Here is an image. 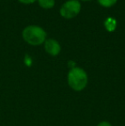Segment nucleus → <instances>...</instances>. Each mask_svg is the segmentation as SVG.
I'll return each instance as SVG.
<instances>
[{"label": "nucleus", "mask_w": 125, "mask_h": 126, "mask_svg": "<svg viewBox=\"0 0 125 126\" xmlns=\"http://www.w3.org/2000/svg\"><path fill=\"white\" fill-rule=\"evenodd\" d=\"M18 1H20L22 3H32L36 1V0H18Z\"/></svg>", "instance_id": "nucleus-9"}, {"label": "nucleus", "mask_w": 125, "mask_h": 126, "mask_svg": "<svg viewBox=\"0 0 125 126\" xmlns=\"http://www.w3.org/2000/svg\"><path fill=\"white\" fill-rule=\"evenodd\" d=\"M98 3L104 7H111L117 3V0H98Z\"/></svg>", "instance_id": "nucleus-7"}, {"label": "nucleus", "mask_w": 125, "mask_h": 126, "mask_svg": "<svg viewBox=\"0 0 125 126\" xmlns=\"http://www.w3.org/2000/svg\"><path fill=\"white\" fill-rule=\"evenodd\" d=\"M105 26L108 31H113V30H115L116 26H117V22L114 18L109 17L105 22Z\"/></svg>", "instance_id": "nucleus-5"}, {"label": "nucleus", "mask_w": 125, "mask_h": 126, "mask_svg": "<svg viewBox=\"0 0 125 126\" xmlns=\"http://www.w3.org/2000/svg\"><path fill=\"white\" fill-rule=\"evenodd\" d=\"M39 3L42 8L51 9L54 6L55 0H39Z\"/></svg>", "instance_id": "nucleus-6"}, {"label": "nucleus", "mask_w": 125, "mask_h": 126, "mask_svg": "<svg viewBox=\"0 0 125 126\" xmlns=\"http://www.w3.org/2000/svg\"><path fill=\"white\" fill-rule=\"evenodd\" d=\"M67 81L71 89L76 92H81L87 87L88 83V76L83 69L75 67L69 71Z\"/></svg>", "instance_id": "nucleus-1"}, {"label": "nucleus", "mask_w": 125, "mask_h": 126, "mask_svg": "<svg viewBox=\"0 0 125 126\" xmlns=\"http://www.w3.org/2000/svg\"><path fill=\"white\" fill-rule=\"evenodd\" d=\"M45 49L47 53L52 56H57L61 51V47L57 40L53 39H49L45 42Z\"/></svg>", "instance_id": "nucleus-4"}, {"label": "nucleus", "mask_w": 125, "mask_h": 126, "mask_svg": "<svg viewBox=\"0 0 125 126\" xmlns=\"http://www.w3.org/2000/svg\"><path fill=\"white\" fill-rule=\"evenodd\" d=\"M82 1H89V0H82Z\"/></svg>", "instance_id": "nucleus-10"}, {"label": "nucleus", "mask_w": 125, "mask_h": 126, "mask_svg": "<svg viewBox=\"0 0 125 126\" xmlns=\"http://www.w3.org/2000/svg\"><path fill=\"white\" fill-rule=\"evenodd\" d=\"M97 126H112V125L108 121H102L99 124H98Z\"/></svg>", "instance_id": "nucleus-8"}, {"label": "nucleus", "mask_w": 125, "mask_h": 126, "mask_svg": "<svg viewBox=\"0 0 125 126\" xmlns=\"http://www.w3.org/2000/svg\"><path fill=\"white\" fill-rule=\"evenodd\" d=\"M81 10V3L78 0H69L62 5L60 9V14L63 17L71 19L76 16Z\"/></svg>", "instance_id": "nucleus-3"}, {"label": "nucleus", "mask_w": 125, "mask_h": 126, "mask_svg": "<svg viewBox=\"0 0 125 126\" xmlns=\"http://www.w3.org/2000/svg\"><path fill=\"white\" fill-rule=\"evenodd\" d=\"M22 37L24 40L33 46L42 44L46 38V33L42 28L39 26H28L22 31Z\"/></svg>", "instance_id": "nucleus-2"}]
</instances>
